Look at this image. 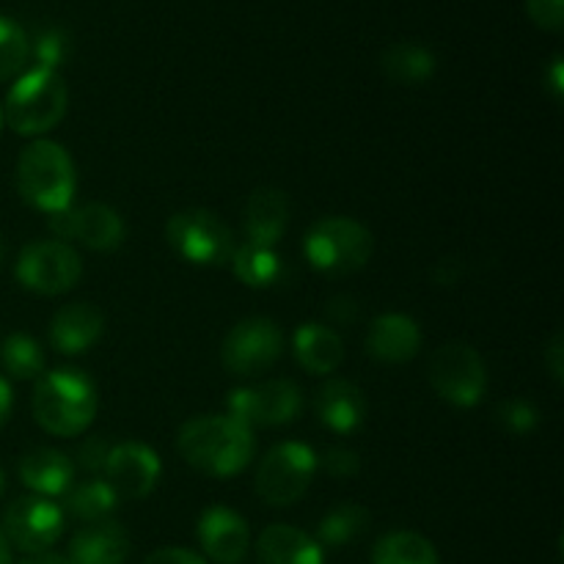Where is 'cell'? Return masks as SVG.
Wrapping results in <instances>:
<instances>
[{
	"label": "cell",
	"instance_id": "obj_4",
	"mask_svg": "<svg viewBox=\"0 0 564 564\" xmlns=\"http://www.w3.org/2000/svg\"><path fill=\"white\" fill-rule=\"evenodd\" d=\"M66 105H69V94H66L64 77L58 72L36 66L17 77L14 86L9 88L3 121L17 135L36 138L53 130L64 119Z\"/></svg>",
	"mask_w": 564,
	"mask_h": 564
},
{
	"label": "cell",
	"instance_id": "obj_12",
	"mask_svg": "<svg viewBox=\"0 0 564 564\" xmlns=\"http://www.w3.org/2000/svg\"><path fill=\"white\" fill-rule=\"evenodd\" d=\"M64 532V510L53 499L22 496L3 516V534L22 554H44Z\"/></svg>",
	"mask_w": 564,
	"mask_h": 564
},
{
	"label": "cell",
	"instance_id": "obj_8",
	"mask_svg": "<svg viewBox=\"0 0 564 564\" xmlns=\"http://www.w3.org/2000/svg\"><path fill=\"white\" fill-rule=\"evenodd\" d=\"M430 383L449 405L474 408L488 391V367L477 347L466 341H446L430 358Z\"/></svg>",
	"mask_w": 564,
	"mask_h": 564
},
{
	"label": "cell",
	"instance_id": "obj_24",
	"mask_svg": "<svg viewBox=\"0 0 564 564\" xmlns=\"http://www.w3.org/2000/svg\"><path fill=\"white\" fill-rule=\"evenodd\" d=\"M369 523H372V516H369L367 507L347 501V505L325 512L323 521L317 523V538L314 540L325 549H345V545L356 543L367 532Z\"/></svg>",
	"mask_w": 564,
	"mask_h": 564
},
{
	"label": "cell",
	"instance_id": "obj_38",
	"mask_svg": "<svg viewBox=\"0 0 564 564\" xmlns=\"http://www.w3.org/2000/svg\"><path fill=\"white\" fill-rule=\"evenodd\" d=\"M11 408H14V394H11V383L0 375V430L6 427L11 416Z\"/></svg>",
	"mask_w": 564,
	"mask_h": 564
},
{
	"label": "cell",
	"instance_id": "obj_42",
	"mask_svg": "<svg viewBox=\"0 0 564 564\" xmlns=\"http://www.w3.org/2000/svg\"><path fill=\"white\" fill-rule=\"evenodd\" d=\"M3 494H6V474L3 468H0V499H3Z\"/></svg>",
	"mask_w": 564,
	"mask_h": 564
},
{
	"label": "cell",
	"instance_id": "obj_2",
	"mask_svg": "<svg viewBox=\"0 0 564 564\" xmlns=\"http://www.w3.org/2000/svg\"><path fill=\"white\" fill-rule=\"evenodd\" d=\"M33 419L39 427L58 438H75L91 427L99 397L94 380L72 367L44 372L33 389Z\"/></svg>",
	"mask_w": 564,
	"mask_h": 564
},
{
	"label": "cell",
	"instance_id": "obj_29",
	"mask_svg": "<svg viewBox=\"0 0 564 564\" xmlns=\"http://www.w3.org/2000/svg\"><path fill=\"white\" fill-rule=\"evenodd\" d=\"M0 364L14 380H39L44 375V352L33 336L11 334L0 347Z\"/></svg>",
	"mask_w": 564,
	"mask_h": 564
},
{
	"label": "cell",
	"instance_id": "obj_20",
	"mask_svg": "<svg viewBox=\"0 0 564 564\" xmlns=\"http://www.w3.org/2000/svg\"><path fill=\"white\" fill-rule=\"evenodd\" d=\"M130 556V534L116 521L88 523L72 538L69 564H124Z\"/></svg>",
	"mask_w": 564,
	"mask_h": 564
},
{
	"label": "cell",
	"instance_id": "obj_14",
	"mask_svg": "<svg viewBox=\"0 0 564 564\" xmlns=\"http://www.w3.org/2000/svg\"><path fill=\"white\" fill-rule=\"evenodd\" d=\"M196 534L204 554L218 564H240L251 549V529L246 518L229 507H207L198 518Z\"/></svg>",
	"mask_w": 564,
	"mask_h": 564
},
{
	"label": "cell",
	"instance_id": "obj_21",
	"mask_svg": "<svg viewBox=\"0 0 564 564\" xmlns=\"http://www.w3.org/2000/svg\"><path fill=\"white\" fill-rule=\"evenodd\" d=\"M259 564H325L323 545L312 534L290 527V523H273L264 529L257 540Z\"/></svg>",
	"mask_w": 564,
	"mask_h": 564
},
{
	"label": "cell",
	"instance_id": "obj_16",
	"mask_svg": "<svg viewBox=\"0 0 564 564\" xmlns=\"http://www.w3.org/2000/svg\"><path fill=\"white\" fill-rule=\"evenodd\" d=\"M422 350V328L400 312L380 314L367 334V352L380 364H408Z\"/></svg>",
	"mask_w": 564,
	"mask_h": 564
},
{
	"label": "cell",
	"instance_id": "obj_41",
	"mask_svg": "<svg viewBox=\"0 0 564 564\" xmlns=\"http://www.w3.org/2000/svg\"><path fill=\"white\" fill-rule=\"evenodd\" d=\"M0 564H11V543L6 540L3 529H0Z\"/></svg>",
	"mask_w": 564,
	"mask_h": 564
},
{
	"label": "cell",
	"instance_id": "obj_15",
	"mask_svg": "<svg viewBox=\"0 0 564 564\" xmlns=\"http://www.w3.org/2000/svg\"><path fill=\"white\" fill-rule=\"evenodd\" d=\"M105 334V314L94 303H66L50 319V345L61 356H83Z\"/></svg>",
	"mask_w": 564,
	"mask_h": 564
},
{
	"label": "cell",
	"instance_id": "obj_30",
	"mask_svg": "<svg viewBox=\"0 0 564 564\" xmlns=\"http://www.w3.org/2000/svg\"><path fill=\"white\" fill-rule=\"evenodd\" d=\"M31 55V42L25 31L9 17H0V80L20 75Z\"/></svg>",
	"mask_w": 564,
	"mask_h": 564
},
{
	"label": "cell",
	"instance_id": "obj_43",
	"mask_svg": "<svg viewBox=\"0 0 564 564\" xmlns=\"http://www.w3.org/2000/svg\"><path fill=\"white\" fill-rule=\"evenodd\" d=\"M6 259V242H3V237H0V262H3Z\"/></svg>",
	"mask_w": 564,
	"mask_h": 564
},
{
	"label": "cell",
	"instance_id": "obj_7",
	"mask_svg": "<svg viewBox=\"0 0 564 564\" xmlns=\"http://www.w3.org/2000/svg\"><path fill=\"white\" fill-rule=\"evenodd\" d=\"M317 468V455L312 446L301 441H284L262 457L253 488L268 507H292L306 496Z\"/></svg>",
	"mask_w": 564,
	"mask_h": 564
},
{
	"label": "cell",
	"instance_id": "obj_17",
	"mask_svg": "<svg viewBox=\"0 0 564 564\" xmlns=\"http://www.w3.org/2000/svg\"><path fill=\"white\" fill-rule=\"evenodd\" d=\"M314 413L336 435H350L367 419V397L352 380L330 378L314 394Z\"/></svg>",
	"mask_w": 564,
	"mask_h": 564
},
{
	"label": "cell",
	"instance_id": "obj_23",
	"mask_svg": "<svg viewBox=\"0 0 564 564\" xmlns=\"http://www.w3.org/2000/svg\"><path fill=\"white\" fill-rule=\"evenodd\" d=\"M127 226L121 215L108 204H83L72 207V240L83 242L91 251H116L124 242Z\"/></svg>",
	"mask_w": 564,
	"mask_h": 564
},
{
	"label": "cell",
	"instance_id": "obj_40",
	"mask_svg": "<svg viewBox=\"0 0 564 564\" xmlns=\"http://www.w3.org/2000/svg\"><path fill=\"white\" fill-rule=\"evenodd\" d=\"M20 564H69V560L61 554H50V551H44V554H33L31 560H25Z\"/></svg>",
	"mask_w": 564,
	"mask_h": 564
},
{
	"label": "cell",
	"instance_id": "obj_32",
	"mask_svg": "<svg viewBox=\"0 0 564 564\" xmlns=\"http://www.w3.org/2000/svg\"><path fill=\"white\" fill-rule=\"evenodd\" d=\"M66 53H69V39H66L64 31L50 28V31H44L42 36L36 39V61L44 69H58L66 61Z\"/></svg>",
	"mask_w": 564,
	"mask_h": 564
},
{
	"label": "cell",
	"instance_id": "obj_37",
	"mask_svg": "<svg viewBox=\"0 0 564 564\" xmlns=\"http://www.w3.org/2000/svg\"><path fill=\"white\" fill-rule=\"evenodd\" d=\"M545 367H549L551 378H554L556 383H562L564 380V336H562V330H556V334L551 336L549 345H545Z\"/></svg>",
	"mask_w": 564,
	"mask_h": 564
},
{
	"label": "cell",
	"instance_id": "obj_5",
	"mask_svg": "<svg viewBox=\"0 0 564 564\" xmlns=\"http://www.w3.org/2000/svg\"><path fill=\"white\" fill-rule=\"evenodd\" d=\"M372 231L352 218L330 215L317 220L303 237V257L325 275H350L372 259Z\"/></svg>",
	"mask_w": 564,
	"mask_h": 564
},
{
	"label": "cell",
	"instance_id": "obj_10",
	"mask_svg": "<svg viewBox=\"0 0 564 564\" xmlns=\"http://www.w3.org/2000/svg\"><path fill=\"white\" fill-rule=\"evenodd\" d=\"M281 352H284V336L279 325L268 317H248L226 334L220 345V361L226 372L248 380L270 372Z\"/></svg>",
	"mask_w": 564,
	"mask_h": 564
},
{
	"label": "cell",
	"instance_id": "obj_28",
	"mask_svg": "<svg viewBox=\"0 0 564 564\" xmlns=\"http://www.w3.org/2000/svg\"><path fill=\"white\" fill-rule=\"evenodd\" d=\"M372 564H438V551L416 532H391L375 545Z\"/></svg>",
	"mask_w": 564,
	"mask_h": 564
},
{
	"label": "cell",
	"instance_id": "obj_34",
	"mask_svg": "<svg viewBox=\"0 0 564 564\" xmlns=\"http://www.w3.org/2000/svg\"><path fill=\"white\" fill-rule=\"evenodd\" d=\"M110 449H113V444H110L105 435H91V438H86L80 446H77L75 452L77 466H80L83 471H91V474L102 471L105 463H108Z\"/></svg>",
	"mask_w": 564,
	"mask_h": 564
},
{
	"label": "cell",
	"instance_id": "obj_11",
	"mask_svg": "<svg viewBox=\"0 0 564 564\" xmlns=\"http://www.w3.org/2000/svg\"><path fill=\"white\" fill-rule=\"evenodd\" d=\"M303 408V391L292 380H264L257 386L231 389L226 397V413L246 427H284L297 419Z\"/></svg>",
	"mask_w": 564,
	"mask_h": 564
},
{
	"label": "cell",
	"instance_id": "obj_33",
	"mask_svg": "<svg viewBox=\"0 0 564 564\" xmlns=\"http://www.w3.org/2000/svg\"><path fill=\"white\" fill-rule=\"evenodd\" d=\"M317 466H323L330 477L350 479L361 471V457L347 446H330L323 452V457H317Z\"/></svg>",
	"mask_w": 564,
	"mask_h": 564
},
{
	"label": "cell",
	"instance_id": "obj_1",
	"mask_svg": "<svg viewBox=\"0 0 564 564\" xmlns=\"http://www.w3.org/2000/svg\"><path fill=\"white\" fill-rule=\"evenodd\" d=\"M176 449L182 460L207 477H235L253 460L257 438L242 422L224 416H196L182 424L176 435Z\"/></svg>",
	"mask_w": 564,
	"mask_h": 564
},
{
	"label": "cell",
	"instance_id": "obj_18",
	"mask_svg": "<svg viewBox=\"0 0 564 564\" xmlns=\"http://www.w3.org/2000/svg\"><path fill=\"white\" fill-rule=\"evenodd\" d=\"M290 224V198L279 187H259L251 193L242 213L246 242L273 248Z\"/></svg>",
	"mask_w": 564,
	"mask_h": 564
},
{
	"label": "cell",
	"instance_id": "obj_36",
	"mask_svg": "<svg viewBox=\"0 0 564 564\" xmlns=\"http://www.w3.org/2000/svg\"><path fill=\"white\" fill-rule=\"evenodd\" d=\"M141 564H207L191 549H160L149 554Z\"/></svg>",
	"mask_w": 564,
	"mask_h": 564
},
{
	"label": "cell",
	"instance_id": "obj_44",
	"mask_svg": "<svg viewBox=\"0 0 564 564\" xmlns=\"http://www.w3.org/2000/svg\"><path fill=\"white\" fill-rule=\"evenodd\" d=\"M0 130H3V110H0Z\"/></svg>",
	"mask_w": 564,
	"mask_h": 564
},
{
	"label": "cell",
	"instance_id": "obj_35",
	"mask_svg": "<svg viewBox=\"0 0 564 564\" xmlns=\"http://www.w3.org/2000/svg\"><path fill=\"white\" fill-rule=\"evenodd\" d=\"M527 11L543 31H562L564 0H527Z\"/></svg>",
	"mask_w": 564,
	"mask_h": 564
},
{
	"label": "cell",
	"instance_id": "obj_25",
	"mask_svg": "<svg viewBox=\"0 0 564 564\" xmlns=\"http://www.w3.org/2000/svg\"><path fill=\"white\" fill-rule=\"evenodd\" d=\"M380 66H383L386 77H391L394 83L413 86V83H424L435 75V55L422 44L400 42L386 50Z\"/></svg>",
	"mask_w": 564,
	"mask_h": 564
},
{
	"label": "cell",
	"instance_id": "obj_13",
	"mask_svg": "<svg viewBox=\"0 0 564 564\" xmlns=\"http://www.w3.org/2000/svg\"><path fill=\"white\" fill-rule=\"evenodd\" d=\"M105 482L116 490L119 499H147L160 482V457L152 446L124 441L113 444L108 463H105Z\"/></svg>",
	"mask_w": 564,
	"mask_h": 564
},
{
	"label": "cell",
	"instance_id": "obj_19",
	"mask_svg": "<svg viewBox=\"0 0 564 564\" xmlns=\"http://www.w3.org/2000/svg\"><path fill=\"white\" fill-rule=\"evenodd\" d=\"M20 482L42 499L66 496L75 485V463L58 449H33L20 460Z\"/></svg>",
	"mask_w": 564,
	"mask_h": 564
},
{
	"label": "cell",
	"instance_id": "obj_6",
	"mask_svg": "<svg viewBox=\"0 0 564 564\" xmlns=\"http://www.w3.org/2000/svg\"><path fill=\"white\" fill-rule=\"evenodd\" d=\"M165 240L176 257L198 268H224L235 253V237L229 226L209 209H182L165 224Z\"/></svg>",
	"mask_w": 564,
	"mask_h": 564
},
{
	"label": "cell",
	"instance_id": "obj_27",
	"mask_svg": "<svg viewBox=\"0 0 564 564\" xmlns=\"http://www.w3.org/2000/svg\"><path fill=\"white\" fill-rule=\"evenodd\" d=\"M119 496L116 490L110 488L105 479H88L83 485H72L69 494H66V512L77 521L86 523H97V521H108L110 516L119 507Z\"/></svg>",
	"mask_w": 564,
	"mask_h": 564
},
{
	"label": "cell",
	"instance_id": "obj_39",
	"mask_svg": "<svg viewBox=\"0 0 564 564\" xmlns=\"http://www.w3.org/2000/svg\"><path fill=\"white\" fill-rule=\"evenodd\" d=\"M564 66H562V58H554V64H551V72H549V88L551 94H554L556 99L564 97Z\"/></svg>",
	"mask_w": 564,
	"mask_h": 564
},
{
	"label": "cell",
	"instance_id": "obj_3",
	"mask_svg": "<svg viewBox=\"0 0 564 564\" xmlns=\"http://www.w3.org/2000/svg\"><path fill=\"white\" fill-rule=\"evenodd\" d=\"M75 187V163L61 143L36 138L22 149L17 160V191L28 207L47 215L69 209Z\"/></svg>",
	"mask_w": 564,
	"mask_h": 564
},
{
	"label": "cell",
	"instance_id": "obj_26",
	"mask_svg": "<svg viewBox=\"0 0 564 564\" xmlns=\"http://www.w3.org/2000/svg\"><path fill=\"white\" fill-rule=\"evenodd\" d=\"M231 270L251 290H268L281 275V257L268 246L242 242L231 253Z\"/></svg>",
	"mask_w": 564,
	"mask_h": 564
},
{
	"label": "cell",
	"instance_id": "obj_31",
	"mask_svg": "<svg viewBox=\"0 0 564 564\" xmlns=\"http://www.w3.org/2000/svg\"><path fill=\"white\" fill-rule=\"evenodd\" d=\"M496 422H499L507 433L527 435L538 427L540 413L529 400L512 397V400H505L499 408H496Z\"/></svg>",
	"mask_w": 564,
	"mask_h": 564
},
{
	"label": "cell",
	"instance_id": "obj_9",
	"mask_svg": "<svg viewBox=\"0 0 564 564\" xmlns=\"http://www.w3.org/2000/svg\"><path fill=\"white\" fill-rule=\"evenodd\" d=\"M14 275L28 292L55 297L75 290L83 279V259L72 246L61 240H39L20 251Z\"/></svg>",
	"mask_w": 564,
	"mask_h": 564
},
{
	"label": "cell",
	"instance_id": "obj_22",
	"mask_svg": "<svg viewBox=\"0 0 564 564\" xmlns=\"http://www.w3.org/2000/svg\"><path fill=\"white\" fill-rule=\"evenodd\" d=\"M292 350L295 361L308 375H330L345 361V341L334 328L323 323H306L292 336Z\"/></svg>",
	"mask_w": 564,
	"mask_h": 564
}]
</instances>
